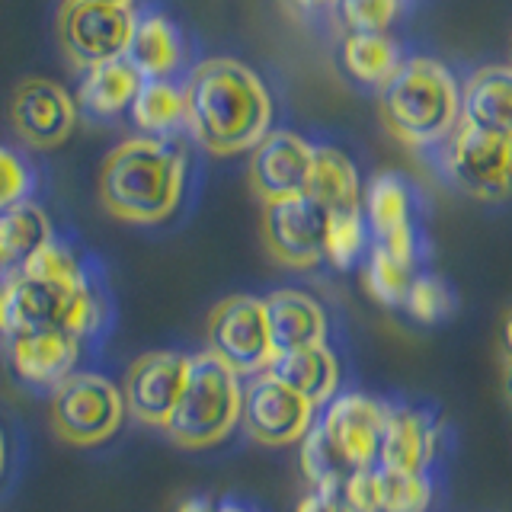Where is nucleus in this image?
I'll return each instance as SVG.
<instances>
[{"label":"nucleus","instance_id":"obj_1","mask_svg":"<svg viewBox=\"0 0 512 512\" xmlns=\"http://www.w3.org/2000/svg\"><path fill=\"white\" fill-rule=\"evenodd\" d=\"M106 304L87 279L77 256L58 244H48L0 285V336H20L29 330H68L87 336L103 324Z\"/></svg>","mask_w":512,"mask_h":512},{"label":"nucleus","instance_id":"obj_2","mask_svg":"<svg viewBox=\"0 0 512 512\" xmlns=\"http://www.w3.org/2000/svg\"><path fill=\"white\" fill-rule=\"evenodd\" d=\"M186 128L208 154H247L272 132V96L237 58H205L186 80Z\"/></svg>","mask_w":512,"mask_h":512},{"label":"nucleus","instance_id":"obj_3","mask_svg":"<svg viewBox=\"0 0 512 512\" xmlns=\"http://www.w3.org/2000/svg\"><path fill=\"white\" fill-rule=\"evenodd\" d=\"M100 205L125 224H160L183 202L186 157L167 138H125L103 157Z\"/></svg>","mask_w":512,"mask_h":512},{"label":"nucleus","instance_id":"obj_4","mask_svg":"<svg viewBox=\"0 0 512 512\" xmlns=\"http://www.w3.org/2000/svg\"><path fill=\"white\" fill-rule=\"evenodd\" d=\"M378 119L407 148L445 141L461 122V87L439 58H404L378 90Z\"/></svg>","mask_w":512,"mask_h":512},{"label":"nucleus","instance_id":"obj_5","mask_svg":"<svg viewBox=\"0 0 512 512\" xmlns=\"http://www.w3.org/2000/svg\"><path fill=\"white\" fill-rule=\"evenodd\" d=\"M240 410H244L240 375L205 349L199 356H189L183 394L164 423V432L186 452H205L221 445L240 426Z\"/></svg>","mask_w":512,"mask_h":512},{"label":"nucleus","instance_id":"obj_6","mask_svg":"<svg viewBox=\"0 0 512 512\" xmlns=\"http://www.w3.org/2000/svg\"><path fill=\"white\" fill-rule=\"evenodd\" d=\"M52 429L64 445L96 448L125 420V397L106 375L74 372L52 391Z\"/></svg>","mask_w":512,"mask_h":512},{"label":"nucleus","instance_id":"obj_7","mask_svg":"<svg viewBox=\"0 0 512 512\" xmlns=\"http://www.w3.org/2000/svg\"><path fill=\"white\" fill-rule=\"evenodd\" d=\"M445 173L464 196L506 202L512 196V138L464 125L445 138Z\"/></svg>","mask_w":512,"mask_h":512},{"label":"nucleus","instance_id":"obj_8","mask_svg":"<svg viewBox=\"0 0 512 512\" xmlns=\"http://www.w3.org/2000/svg\"><path fill=\"white\" fill-rule=\"evenodd\" d=\"M138 16L132 7L64 0L58 7V45L80 71L112 58H125Z\"/></svg>","mask_w":512,"mask_h":512},{"label":"nucleus","instance_id":"obj_9","mask_svg":"<svg viewBox=\"0 0 512 512\" xmlns=\"http://www.w3.org/2000/svg\"><path fill=\"white\" fill-rule=\"evenodd\" d=\"M208 352L224 365L244 375H260L272 362V343H269V324L263 298L256 295H231L221 298L205 327Z\"/></svg>","mask_w":512,"mask_h":512},{"label":"nucleus","instance_id":"obj_10","mask_svg":"<svg viewBox=\"0 0 512 512\" xmlns=\"http://www.w3.org/2000/svg\"><path fill=\"white\" fill-rule=\"evenodd\" d=\"M317 420V407L304 400L298 391L282 384L276 375L260 372L244 388V410H240V429L253 442L269 448L298 445Z\"/></svg>","mask_w":512,"mask_h":512},{"label":"nucleus","instance_id":"obj_11","mask_svg":"<svg viewBox=\"0 0 512 512\" xmlns=\"http://www.w3.org/2000/svg\"><path fill=\"white\" fill-rule=\"evenodd\" d=\"M263 247L285 269H314L327 260V208L311 196L263 205Z\"/></svg>","mask_w":512,"mask_h":512},{"label":"nucleus","instance_id":"obj_12","mask_svg":"<svg viewBox=\"0 0 512 512\" xmlns=\"http://www.w3.org/2000/svg\"><path fill=\"white\" fill-rule=\"evenodd\" d=\"M384 416H388V400L365 391H343L324 407L314 426L346 468L356 474L378 464Z\"/></svg>","mask_w":512,"mask_h":512},{"label":"nucleus","instance_id":"obj_13","mask_svg":"<svg viewBox=\"0 0 512 512\" xmlns=\"http://www.w3.org/2000/svg\"><path fill=\"white\" fill-rule=\"evenodd\" d=\"M10 125L29 148L52 151L77 128L80 106L61 84L48 77H26L10 96Z\"/></svg>","mask_w":512,"mask_h":512},{"label":"nucleus","instance_id":"obj_14","mask_svg":"<svg viewBox=\"0 0 512 512\" xmlns=\"http://www.w3.org/2000/svg\"><path fill=\"white\" fill-rule=\"evenodd\" d=\"M362 215L372 244L394 253L400 263H420V228L413 221V192L400 173H378L362 189Z\"/></svg>","mask_w":512,"mask_h":512},{"label":"nucleus","instance_id":"obj_15","mask_svg":"<svg viewBox=\"0 0 512 512\" xmlns=\"http://www.w3.org/2000/svg\"><path fill=\"white\" fill-rule=\"evenodd\" d=\"M189 375V356L170 349H154L138 356L125 372L122 397L125 410L144 426L164 429L176 400L183 394V384Z\"/></svg>","mask_w":512,"mask_h":512},{"label":"nucleus","instance_id":"obj_16","mask_svg":"<svg viewBox=\"0 0 512 512\" xmlns=\"http://www.w3.org/2000/svg\"><path fill=\"white\" fill-rule=\"evenodd\" d=\"M314 167V144L295 132H269L250 151L247 180L253 196L266 202L308 196Z\"/></svg>","mask_w":512,"mask_h":512},{"label":"nucleus","instance_id":"obj_17","mask_svg":"<svg viewBox=\"0 0 512 512\" xmlns=\"http://www.w3.org/2000/svg\"><path fill=\"white\" fill-rule=\"evenodd\" d=\"M442 436L445 426L429 407L407 404V400H388L378 464L397 471L432 474V464L442 455Z\"/></svg>","mask_w":512,"mask_h":512},{"label":"nucleus","instance_id":"obj_18","mask_svg":"<svg viewBox=\"0 0 512 512\" xmlns=\"http://www.w3.org/2000/svg\"><path fill=\"white\" fill-rule=\"evenodd\" d=\"M343 496L356 512H429L436 500V484L432 474L372 464L349 477Z\"/></svg>","mask_w":512,"mask_h":512},{"label":"nucleus","instance_id":"obj_19","mask_svg":"<svg viewBox=\"0 0 512 512\" xmlns=\"http://www.w3.org/2000/svg\"><path fill=\"white\" fill-rule=\"evenodd\" d=\"M4 343L16 378L32 388H58L64 378L74 375L80 359V336L68 330H29Z\"/></svg>","mask_w":512,"mask_h":512},{"label":"nucleus","instance_id":"obj_20","mask_svg":"<svg viewBox=\"0 0 512 512\" xmlns=\"http://www.w3.org/2000/svg\"><path fill=\"white\" fill-rule=\"evenodd\" d=\"M263 308H266L272 356L327 343L330 333L327 311L314 295L298 292V288H279V292L263 298Z\"/></svg>","mask_w":512,"mask_h":512},{"label":"nucleus","instance_id":"obj_21","mask_svg":"<svg viewBox=\"0 0 512 512\" xmlns=\"http://www.w3.org/2000/svg\"><path fill=\"white\" fill-rule=\"evenodd\" d=\"M461 122L512 138V64H487L464 80Z\"/></svg>","mask_w":512,"mask_h":512},{"label":"nucleus","instance_id":"obj_22","mask_svg":"<svg viewBox=\"0 0 512 512\" xmlns=\"http://www.w3.org/2000/svg\"><path fill=\"white\" fill-rule=\"evenodd\" d=\"M266 372L276 375L292 391H298L304 400H311L317 410H324L340 394V378H343L340 359H336V352L327 343L272 356Z\"/></svg>","mask_w":512,"mask_h":512},{"label":"nucleus","instance_id":"obj_23","mask_svg":"<svg viewBox=\"0 0 512 512\" xmlns=\"http://www.w3.org/2000/svg\"><path fill=\"white\" fill-rule=\"evenodd\" d=\"M141 74L128 58H112L103 64L84 68L77 84V106L87 109L96 119H112L119 112L132 109L135 93L141 87Z\"/></svg>","mask_w":512,"mask_h":512},{"label":"nucleus","instance_id":"obj_24","mask_svg":"<svg viewBox=\"0 0 512 512\" xmlns=\"http://www.w3.org/2000/svg\"><path fill=\"white\" fill-rule=\"evenodd\" d=\"M48 240H55L52 218L32 199L0 208V272H20Z\"/></svg>","mask_w":512,"mask_h":512},{"label":"nucleus","instance_id":"obj_25","mask_svg":"<svg viewBox=\"0 0 512 512\" xmlns=\"http://www.w3.org/2000/svg\"><path fill=\"white\" fill-rule=\"evenodd\" d=\"M125 58L135 64V71L144 80L148 77H173L186 58V42H183L180 26L170 23L167 16H160V13L141 16V20L135 23Z\"/></svg>","mask_w":512,"mask_h":512},{"label":"nucleus","instance_id":"obj_26","mask_svg":"<svg viewBox=\"0 0 512 512\" xmlns=\"http://www.w3.org/2000/svg\"><path fill=\"white\" fill-rule=\"evenodd\" d=\"M340 58L346 74L356 84L372 90H381L397 74L400 64H404L400 45L388 32H346V39L340 45Z\"/></svg>","mask_w":512,"mask_h":512},{"label":"nucleus","instance_id":"obj_27","mask_svg":"<svg viewBox=\"0 0 512 512\" xmlns=\"http://www.w3.org/2000/svg\"><path fill=\"white\" fill-rule=\"evenodd\" d=\"M132 122L141 135L167 138L176 128L186 125V87L173 84L170 77H148L141 80L132 103Z\"/></svg>","mask_w":512,"mask_h":512},{"label":"nucleus","instance_id":"obj_28","mask_svg":"<svg viewBox=\"0 0 512 512\" xmlns=\"http://www.w3.org/2000/svg\"><path fill=\"white\" fill-rule=\"evenodd\" d=\"M308 196L320 202L327 212H346V208H362V183L356 164L340 148H314V167Z\"/></svg>","mask_w":512,"mask_h":512},{"label":"nucleus","instance_id":"obj_29","mask_svg":"<svg viewBox=\"0 0 512 512\" xmlns=\"http://www.w3.org/2000/svg\"><path fill=\"white\" fill-rule=\"evenodd\" d=\"M413 276H416V269L400 263L394 253H388L378 244L368 247L365 266H362V285L378 304L404 308V298H407V288H410Z\"/></svg>","mask_w":512,"mask_h":512},{"label":"nucleus","instance_id":"obj_30","mask_svg":"<svg viewBox=\"0 0 512 512\" xmlns=\"http://www.w3.org/2000/svg\"><path fill=\"white\" fill-rule=\"evenodd\" d=\"M368 224L362 208H346V212H327V247L324 256L336 269L356 266L368 253Z\"/></svg>","mask_w":512,"mask_h":512},{"label":"nucleus","instance_id":"obj_31","mask_svg":"<svg viewBox=\"0 0 512 512\" xmlns=\"http://www.w3.org/2000/svg\"><path fill=\"white\" fill-rule=\"evenodd\" d=\"M455 292L442 276H432V272H420L413 276L407 298H404V311L420 320V324H442L455 314Z\"/></svg>","mask_w":512,"mask_h":512},{"label":"nucleus","instance_id":"obj_32","mask_svg":"<svg viewBox=\"0 0 512 512\" xmlns=\"http://www.w3.org/2000/svg\"><path fill=\"white\" fill-rule=\"evenodd\" d=\"M404 0H340L336 10H340V20L349 32H388Z\"/></svg>","mask_w":512,"mask_h":512},{"label":"nucleus","instance_id":"obj_33","mask_svg":"<svg viewBox=\"0 0 512 512\" xmlns=\"http://www.w3.org/2000/svg\"><path fill=\"white\" fill-rule=\"evenodd\" d=\"M29 192H32V170L26 167V160L0 144V208L29 199Z\"/></svg>","mask_w":512,"mask_h":512},{"label":"nucleus","instance_id":"obj_34","mask_svg":"<svg viewBox=\"0 0 512 512\" xmlns=\"http://www.w3.org/2000/svg\"><path fill=\"white\" fill-rule=\"evenodd\" d=\"M295 512H356L343 496V490H311L301 496Z\"/></svg>","mask_w":512,"mask_h":512},{"label":"nucleus","instance_id":"obj_35","mask_svg":"<svg viewBox=\"0 0 512 512\" xmlns=\"http://www.w3.org/2000/svg\"><path fill=\"white\" fill-rule=\"evenodd\" d=\"M176 512H218V500L205 493H196V496H186V500L176 506Z\"/></svg>","mask_w":512,"mask_h":512},{"label":"nucleus","instance_id":"obj_36","mask_svg":"<svg viewBox=\"0 0 512 512\" xmlns=\"http://www.w3.org/2000/svg\"><path fill=\"white\" fill-rule=\"evenodd\" d=\"M218 512H260L253 503L240 500V496H221L218 500Z\"/></svg>","mask_w":512,"mask_h":512},{"label":"nucleus","instance_id":"obj_37","mask_svg":"<svg viewBox=\"0 0 512 512\" xmlns=\"http://www.w3.org/2000/svg\"><path fill=\"white\" fill-rule=\"evenodd\" d=\"M301 10H333L340 0H295Z\"/></svg>","mask_w":512,"mask_h":512},{"label":"nucleus","instance_id":"obj_38","mask_svg":"<svg viewBox=\"0 0 512 512\" xmlns=\"http://www.w3.org/2000/svg\"><path fill=\"white\" fill-rule=\"evenodd\" d=\"M503 394L512 407V356H506V365H503Z\"/></svg>","mask_w":512,"mask_h":512},{"label":"nucleus","instance_id":"obj_39","mask_svg":"<svg viewBox=\"0 0 512 512\" xmlns=\"http://www.w3.org/2000/svg\"><path fill=\"white\" fill-rule=\"evenodd\" d=\"M506 356H512V314H509V320H506Z\"/></svg>","mask_w":512,"mask_h":512},{"label":"nucleus","instance_id":"obj_40","mask_svg":"<svg viewBox=\"0 0 512 512\" xmlns=\"http://www.w3.org/2000/svg\"><path fill=\"white\" fill-rule=\"evenodd\" d=\"M4 464H7V442H4V432H0V474H4Z\"/></svg>","mask_w":512,"mask_h":512},{"label":"nucleus","instance_id":"obj_41","mask_svg":"<svg viewBox=\"0 0 512 512\" xmlns=\"http://www.w3.org/2000/svg\"><path fill=\"white\" fill-rule=\"evenodd\" d=\"M90 4H116V7H132L135 0H90Z\"/></svg>","mask_w":512,"mask_h":512},{"label":"nucleus","instance_id":"obj_42","mask_svg":"<svg viewBox=\"0 0 512 512\" xmlns=\"http://www.w3.org/2000/svg\"><path fill=\"white\" fill-rule=\"evenodd\" d=\"M509 58H512V39H509Z\"/></svg>","mask_w":512,"mask_h":512}]
</instances>
